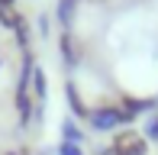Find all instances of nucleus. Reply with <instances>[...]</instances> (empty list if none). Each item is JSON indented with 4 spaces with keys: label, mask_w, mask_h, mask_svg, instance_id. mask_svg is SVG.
Segmentation results:
<instances>
[{
    "label": "nucleus",
    "mask_w": 158,
    "mask_h": 155,
    "mask_svg": "<svg viewBox=\"0 0 158 155\" xmlns=\"http://www.w3.org/2000/svg\"><path fill=\"white\" fill-rule=\"evenodd\" d=\"M110 149L116 152V155H148V139L142 136L139 129L126 126V129L113 132V139H110Z\"/></svg>",
    "instance_id": "obj_2"
},
{
    "label": "nucleus",
    "mask_w": 158,
    "mask_h": 155,
    "mask_svg": "<svg viewBox=\"0 0 158 155\" xmlns=\"http://www.w3.org/2000/svg\"><path fill=\"white\" fill-rule=\"evenodd\" d=\"M0 6H13L16 10V0H0Z\"/></svg>",
    "instance_id": "obj_13"
},
{
    "label": "nucleus",
    "mask_w": 158,
    "mask_h": 155,
    "mask_svg": "<svg viewBox=\"0 0 158 155\" xmlns=\"http://www.w3.org/2000/svg\"><path fill=\"white\" fill-rule=\"evenodd\" d=\"M55 155H84V145H74V142H58V145H55Z\"/></svg>",
    "instance_id": "obj_11"
},
{
    "label": "nucleus",
    "mask_w": 158,
    "mask_h": 155,
    "mask_svg": "<svg viewBox=\"0 0 158 155\" xmlns=\"http://www.w3.org/2000/svg\"><path fill=\"white\" fill-rule=\"evenodd\" d=\"M61 142H74V145H84V129L77 126L74 116L61 119Z\"/></svg>",
    "instance_id": "obj_7"
},
{
    "label": "nucleus",
    "mask_w": 158,
    "mask_h": 155,
    "mask_svg": "<svg viewBox=\"0 0 158 155\" xmlns=\"http://www.w3.org/2000/svg\"><path fill=\"white\" fill-rule=\"evenodd\" d=\"M32 94H35V103L45 107V94H48V84H45V71L39 65L32 68Z\"/></svg>",
    "instance_id": "obj_9"
},
{
    "label": "nucleus",
    "mask_w": 158,
    "mask_h": 155,
    "mask_svg": "<svg viewBox=\"0 0 158 155\" xmlns=\"http://www.w3.org/2000/svg\"><path fill=\"white\" fill-rule=\"evenodd\" d=\"M64 97H68V107H71V116H74V119H87L90 116V107L84 103V97L77 94V84L74 81H64Z\"/></svg>",
    "instance_id": "obj_4"
},
{
    "label": "nucleus",
    "mask_w": 158,
    "mask_h": 155,
    "mask_svg": "<svg viewBox=\"0 0 158 155\" xmlns=\"http://www.w3.org/2000/svg\"><path fill=\"white\" fill-rule=\"evenodd\" d=\"M13 39H16L19 52H29V42H32V29H29V19H26L23 13H19L16 26H13Z\"/></svg>",
    "instance_id": "obj_6"
},
{
    "label": "nucleus",
    "mask_w": 158,
    "mask_h": 155,
    "mask_svg": "<svg viewBox=\"0 0 158 155\" xmlns=\"http://www.w3.org/2000/svg\"><path fill=\"white\" fill-rule=\"evenodd\" d=\"M123 113H126V119L132 123L135 116H142V113H152V110L158 107V97H123Z\"/></svg>",
    "instance_id": "obj_3"
},
{
    "label": "nucleus",
    "mask_w": 158,
    "mask_h": 155,
    "mask_svg": "<svg viewBox=\"0 0 158 155\" xmlns=\"http://www.w3.org/2000/svg\"><path fill=\"white\" fill-rule=\"evenodd\" d=\"M142 136H145L148 142H158V113H148V119H145V129H142Z\"/></svg>",
    "instance_id": "obj_10"
},
{
    "label": "nucleus",
    "mask_w": 158,
    "mask_h": 155,
    "mask_svg": "<svg viewBox=\"0 0 158 155\" xmlns=\"http://www.w3.org/2000/svg\"><path fill=\"white\" fill-rule=\"evenodd\" d=\"M48 32H52V19H48V16H39V36L45 39Z\"/></svg>",
    "instance_id": "obj_12"
},
{
    "label": "nucleus",
    "mask_w": 158,
    "mask_h": 155,
    "mask_svg": "<svg viewBox=\"0 0 158 155\" xmlns=\"http://www.w3.org/2000/svg\"><path fill=\"white\" fill-rule=\"evenodd\" d=\"M58 45H61V61L68 68H77L81 58H77V48H74V42H71V32H61V36H58Z\"/></svg>",
    "instance_id": "obj_8"
},
{
    "label": "nucleus",
    "mask_w": 158,
    "mask_h": 155,
    "mask_svg": "<svg viewBox=\"0 0 158 155\" xmlns=\"http://www.w3.org/2000/svg\"><path fill=\"white\" fill-rule=\"evenodd\" d=\"M74 13H77V0H58V3H55V19H58L61 32H71Z\"/></svg>",
    "instance_id": "obj_5"
},
{
    "label": "nucleus",
    "mask_w": 158,
    "mask_h": 155,
    "mask_svg": "<svg viewBox=\"0 0 158 155\" xmlns=\"http://www.w3.org/2000/svg\"><path fill=\"white\" fill-rule=\"evenodd\" d=\"M87 123H90L94 132H119V129L129 126V119H126L119 103H97V107H90Z\"/></svg>",
    "instance_id": "obj_1"
}]
</instances>
